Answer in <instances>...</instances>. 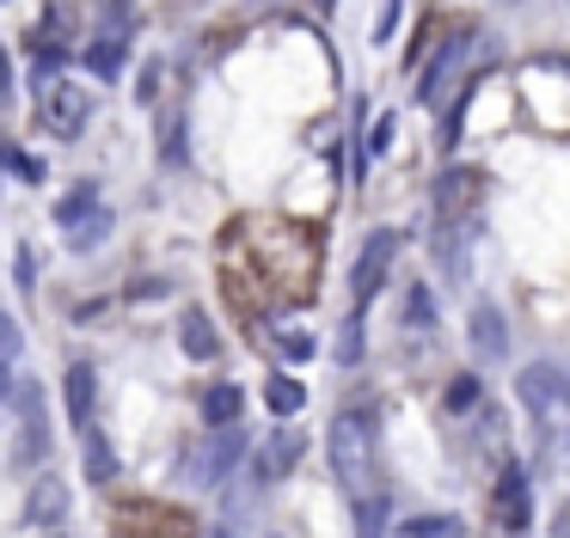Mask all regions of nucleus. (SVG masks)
Here are the masks:
<instances>
[{"instance_id":"f257e3e1","label":"nucleus","mask_w":570,"mask_h":538,"mask_svg":"<svg viewBox=\"0 0 570 538\" xmlns=\"http://www.w3.org/2000/svg\"><path fill=\"white\" fill-rule=\"evenodd\" d=\"M258 232L271 239V245H258L264 276L283 288V300H307L313 276H320V245H313L301 227H288V220H258Z\"/></svg>"},{"instance_id":"f03ea898","label":"nucleus","mask_w":570,"mask_h":538,"mask_svg":"<svg viewBox=\"0 0 570 538\" xmlns=\"http://www.w3.org/2000/svg\"><path fill=\"white\" fill-rule=\"evenodd\" d=\"M332 471L356 501L374 496V410H344L332 422Z\"/></svg>"},{"instance_id":"7ed1b4c3","label":"nucleus","mask_w":570,"mask_h":538,"mask_svg":"<svg viewBox=\"0 0 570 538\" xmlns=\"http://www.w3.org/2000/svg\"><path fill=\"white\" fill-rule=\"evenodd\" d=\"M515 391H521V404L533 410V422H552V416L570 410V367L533 361V367H521V373H515Z\"/></svg>"},{"instance_id":"20e7f679","label":"nucleus","mask_w":570,"mask_h":538,"mask_svg":"<svg viewBox=\"0 0 570 538\" xmlns=\"http://www.w3.org/2000/svg\"><path fill=\"white\" fill-rule=\"evenodd\" d=\"M472 49H479V37H472V31H454L442 49H435V61L423 68V80H417V98H423L430 110H435V104H448V92H454V80L466 73Z\"/></svg>"},{"instance_id":"39448f33","label":"nucleus","mask_w":570,"mask_h":538,"mask_svg":"<svg viewBox=\"0 0 570 538\" xmlns=\"http://www.w3.org/2000/svg\"><path fill=\"white\" fill-rule=\"evenodd\" d=\"M393 257H399V232H393V227H374L368 239H362V257H356V269H350V293H356V312L386 288V269H393Z\"/></svg>"},{"instance_id":"423d86ee","label":"nucleus","mask_w":570,"mask_h":538,"mask_svg":"<svg viewBox=\"0 0 570 538\" xmlns=\"http://www.w3.org/2000/svg\"><path fill=\"white\" fill-rule=\"evenodd\" d=\"M239 452H246V435L239 428H215V440H203L197 459H190V484H222L239 465Z\"/></svg>"},{"instance_id":"0eeeda50","label":"nucleus","mask_w":570,"mask_h":538,"mask_svg":"<svg viewBox=\"0 0 570 538\" xmlns=\"http://www.w3.org/2000/svg\"><path fill=\"white\" fill-rule=\"evenodd\" d=\"M301 452H307V440H301L295 428H276L258 447V459H252V477H258V484H276V477H288L301 465Z\"/></svg>"},{"instance_id":"6e6552de","label":"nucleus","mask_w":570,"mask_h":538,"mask_svg":"<svg viewBox=\"0 0 570 538\" xmlns=\"http://www.w3.org/2000/svg\"><path fill=\"white\" fill-rule=\"evenodd\" d=\"M92 117V98L80 92V86H50L43 92V122H50V134H80Z\"/></svg>"},{"instance_id":"1a4fd4ad","label":"nucleus","mask_w":570,"mask_h":538,"mask_svg":"<svg viewBox=\"0 0 570 538\" xmlns=\"http://www.w3.org/2000/svg\"><path fill=\"white\" fill-rule=\"evenodd\" d=\"M479 183H484V178H479V171H466V166L442 171V183H435V227H454V220L472 208Z\"/></svg>"},{"instance_id":"9d476101","label":"nucleus","mask_w":570,"mask_h":538,"mask_svg":"<svg viewBox=\"0 0 570 538\" xmlns=\"http://www.w3.org/2000/svg\"><path fill=\"white\" fill-rule=\"evenodd\" d=\"M497 520H503L509 532H528V520H533L528 471H521V465H503V477H497Z\"/></svg>"},{"instance_id":"9b49d317","label":"nucleus","mask_w":570,"mask_h":538,"mask_svg":"<svg viewBox=\"0 0 570 538\" xmlns=\"http://www.w3.org/2000/svg\"><path fill=\"white\" fill-rule=\"evenodd\" d=\"M19 404H26V440H19V459L38 465L43 452H50V428H43V386H38V379L19 386Z\"/></svg>"},{"instance_id":"f8f14e48","label":"nucleus","mask_w":570,"mask_h":538,"mask_svg":"<svg viewBox=\"0 0 570 538\" xmlns=\"http://www.w3.org/2000/svg\"><path fill=\"white\" fill-rule=\"evenodd\" d=\"M68 520V484L62 477H38L26 496V526H56Z\"/></svg>"},{"instance_id":"ddd939ff","label":"nucleus","mask_w":570,"mask_h":538,"mask_svg":"<svg viewBox=\"0 0 570 538\" xmlns=\"http://www.w3.org/2000/svg\"><path fill=\"white\" fill-rule=\"evenodd\" d=\"M472 349H479L484 361H503L509 355V325H503V312H497L491 300L472 306Z\"/></svg>"},{"instance_id":"4468645a","label":"nucleus","mask_w":570,"mask_h":538,"mask_svg":"<svg viewBox=\"0 0 570 538\" xmlns=\"http://www.w3.org/2000/svg\"><path fill=\"white\" fill-rule=\"evenodd\" d=\"M178 337H185V355H190V361H215V349H222V342H215L209 312H197V306L178 318Z\"/></svg>"},{"instance_id":"2eb2a0df","label":"nucleus","mask_w":570,"mask_h":538,"mask_svg":"<svg viewBox=\"0 0 570 538\" xmlns=\"http://www.w3.org/2000/svg\"><path fill=\"white\" fill-rule=\"evenodd\" d=\"M80 220H99V190H92V183H75V190L56 202V227H80Z\"/></svg>"},{"instance_id":"dca6fc26","label":"nucleus","mask_w":570,"mask_h":538,"mask_svg":"<svg viewBox=\"0 0 570 538\" xmlns=\"http://www.w3.org/2000/svg\"><path fill=\"white\" fill-rule=\"evenodd\" d=\"M68 422H80V428L92 422V367L87 361L68 367Z\"/></svg>"},{"instance_id":"f3484780","label":"nucleus","mask_w":570,"mask_h":538,"mask_svg":"<svg viewBox=\"0 0 570 538\" xmlns=\"http://www.w3.org/2000/svg\"><path fill=\"white\" fill-rule=\"evenodd\" d=\"M239 404H246V398H239V386H227V379L203 391V416H209L215 428H234L239 422Z\"/></svg>"},{"instance_id":"a211bd4d","label":"nucleus","mask_w":570,"mask_h":538,"mask_svg":"<svg viewBox=\"0 0 570 538\" xmlns=\"http://www.w3.org/2000/svg\"><path fill=\"white\" fill-rule=\"evenodd\" d=\"M124 61H129L124 37H99V43H87V68L99 73V80H117V73H124Z\"/></svg>"},{"instance_id":"6ab92c4d","label":"nucleus","mask_w":570,"mask_h":538,"mask_svg":"<svg viewBox=\"0 0 570 538\" xmlns=\"http://www.w3.org/2000/svg\"><path fill=\"white\" fill-rule=\"evenodd\" d=\"M111 477H117V447L99 428H87V484H111Z\"/></svg>"},{"instance_id":"aec40b11","label":"nucleus","mask_w":570,"mask_h":538,"mask_svg":"<svg viewBox=\"0 0 570 538\" xmlns=\"http://www.w3.org/2000/svg\"><path fill=\"white\" fill-rule=\"evenodd\" d=\"M264 398H271V410L276 416H295L301 404H307V391H301V379H288V373H276L271 386H264Z\"/></svg>"},{"instance_id":"412c9836","label":"nucleus","mask_w":570,"mask_h":538,"mask_svg":"<svg viewBox=\"0 0 570 538\" xmlns=\"http://www.w3.org/2000/svg\"><path fill=\"white\" fill-rule=\"evenodd\" d=\"M399 538H460V520L454 514H417V520H405Z\"/></svg>"},{"instance_id":"4be33fe9","label":"nucleus","mask_w":570,"mask_h":538,"mask_svg":"<svg viewBox=\"0 0 570 538\" xmlns=\"http://www.w3.org/2000/svg\"><path fill=\"white\" fill-rule=\"evenodd\" d=\"M386 532V496L374 489L368 501H356V538H381Z\"/></svg>"},{"instance_id":"5701e85b","label":"nucleus","mask_w":570,"mask_h":538,"mask_svg":"<svg viewBox=\"0 0 570 538\" xmlns=\"http://www.w3.org/2000/svg\"><path fill=\"white\" fill-rule=\"evenodd\" d=\"M337 361H344V367H356V361H362V312H350V318H344V337H337Z\"/></svg>"},{"instance_id":"b1692460","label":"nucleus","mask_w":570,"mask_h":538,"mask_svg":"<svg viewBox=\"0 0 570 538\" xmlns=\"http://www.w3.org/2000/svg\"><path fill=\"white\" fill-rule=\"evenodd\" d=\"M386 147H393V117H381V122H374V129H368V147H362L356 171H368V159H381Z\"/></svg>"},{"instance_id":"393cba45","label":"nucleus","mask_w":570,"mask_h":538,"mask_svg":"<svg viewBox=\"0 0 570 538\" xmlns=\"http://www.w3.org/2000/svg\"><path fill=\"white\" fill-rule=\"evenodd\" d=\"M472 404H479V379L460 373L454 386H448V410H472Z\"/></svg>"},{"instance_id":"a878e982","label":"nucleus","mask_w":570,"mask_h":538,"mask_svg":"<svg viewBox=\"0 0 570 538\" xmlns=\"http://www.w3.org/2000/svg\"><path fill=\"white\" fill-rule=\"evenodd\" d=\"M430 318H435L430 293H423V288H411V300H405V325H430Z\"/></svg>"},{"instance_id":"bb28decb","label":"nucleus","mask_w":570,"mask_h":538,"mask_svg":"<svg viewBox=\"0 0 570 538\" xmlns=\"http://www.w3.org/2000/svg\"><path fill=\"white\" fill-rule=\"evenodd\" d=\"M19 342H26V337H19V318H13V312H0V361H7Z\"/></svg>"},{"instance_id":"cd10ccee","label":"nucleus","mask_w":570,"mask_h":538,"mask_svg":"<svg viewBox=\"0 0 570 538\" xmlns=\"http://www.w3.org/2000/svg\"><path fill=\"white\" fill-rule=\"evenodd\" d=\"M283 355H288V361H307V355H313V337H307V330H288V337H283Z\"/></svg>"},{"instance_id":"c85d7f7f","label":"nucleus","mask_w":570,"mask_h":538,"mask_svg":"<svg viewBox=\"0 0 570 538\" xmlns=\"http://www.w3.org/2000/svg\"><path fill=\"white\" fill-rule=\"evenodd\" d=\"M105 227H111V220H105V215H99V220H87V227L75 232V251H92V245L105 239Z\"/></svg>"},{"instance_id":"c756f323","label":"nucleus","mask_w":570,"mask_h":538,"mask_svg":"<svg viewBox=\"0 0 570 538\" xmlns=\"http://www.w3.org/2000/svg\"><path fill=\"white\" fill-rule=\"evenodd\" d=\"M7 391H13V373H7V361H0V398H7Z\"/></svg>"},{"instance_id":"7c9ffc66","label":"nucleus","mask_w":570,"mask_h":538,"mask_svg":"<svg viewBox=\"0 0 570 538\" xmlns=\"http://www.w3.org/2000/svg\"><path fill=\"white\" fill-rule=\"evenodd\" d=\"M215 538H227V532H215Z\"/></svg>"}]
</instances>
